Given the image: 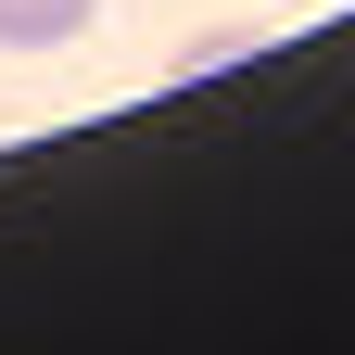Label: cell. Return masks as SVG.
Listing matches in <instances>:
<instances>
[{"instance_id": "6da1fadb", "label": "cell", "mask_w": 355, "mask_h": 355, "mask_svg": "<svg viewBox=\"0 0 355 355\" xmlns=\"http://www.w3.org/2000/svg\"><path fill=\"white\" fill-rule=\"evenodd\" d=\"M102 0H0V51H64Z\"/></svg>"}]
</instances>
